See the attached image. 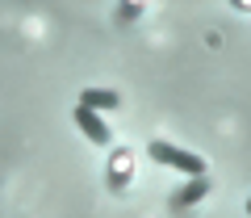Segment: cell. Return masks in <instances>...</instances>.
Instances as JSON below:
<instances>
[{
  "instance_id": "1",
  "label": "cell",
  "mask_w": 251,
  "mask_h": 218,
  "mask_svg": "<svg viewBox=\"0 0 251 218\" xmlns=\"http://www.w3.org/2000/svg\"><path fill=\"white\" fill-rule=\"evenodd\" d=\"M147 155H151L155 164H168V168L184 172L188 181H197V176H205V160H201L197 151H180V147H172V143H159V138H155V143L147 147Z\"/></svg>"
},
{
  "instance_id": "2",
  "label": "cell",
  "mask_w": 251,
  "mask_h": 218,
  "mask_svg": "<svg viewBox=\"0 0 251 218\" xmlns=\"http://www.w3.org/2000/svg\"><path fill=\"white\" fill-rule=\"evenodd\" d=\"M72 118H75V126L84 130V138H92V143H97V147H105L109 138H113V130H109L105 122H100L97 113H92V109H84V105H75V113H72Z\"/></svg>"
},
{
  "instance_id": "3",
  "label": "cell",
  "mask_w": 251,
  "mask_h": 218,
  "mask_svg": "<svg viewBox=\"0 0 251 218\" xmlns=\"http://www.w3.org/2000/svg\"><path fill=\"white\" fill-rule=\"evenodd\" d=\"M80 105L92 109V113H97V109H122V97H117L113 88H84L80 92Z\"/></svg>"
},
{
  "instance_id": "4",
  "label": "cell",
  "mask_w": 251,
  "mask_h": 218,
  "mask_svg": "<svg viewBox=\"0 0 251 218\" xmlns=\"http://www.w3.org/2000/svg\"><path fill=\"white\" fill-rule=\"evenodd\" d=\"M130 151H113V160H109V189L113 193H122L126 185H130Z\"/></svg>"
},
{
  "instance_id": "5",
  "label": "cell",
  "mask_w": 251,
  "mask_h": 218,
  "mask_svg": "<svg viewBox=\"0 0 251 218\" xmlns=\"http://www.w3.org/2000/svg\"><path fill=\"white\" fill-rule=\"evenodd\" d=\"M205 189H209L205 176H197V181L180 185V189H176V206H193V201H201V197H205Z\"/></svg>"
},
{
  "instance_id": "6",
  "label": "cell",
  "mask_w": 251,
  "mask_h": 218,
  "mask_svg": "<svg viewBox=\"0 0 251 218\" xmlns=\"http://www.w3.org/2000/svg\"><path fill=\"white\" fill-rule=\"evenodd\" d=\"M138 13H143V9H138V4H122V9H117V17H122V21H134Z\"/></svg>"
},
{
  "instance_id": "7",
  "label": "cell",
  "mask_w": 251,
  "mask_h": 218,
  "mask_svg": "<svg viewBox=\"0 0 251 218\" xmlns=\"http://www.w3.org/2000/svg\"><path fill=\"white\" fill-rule=\"evenodd\" d=\"M247 214H251V197H247Z\"/></svg>"
}]
</instances>
